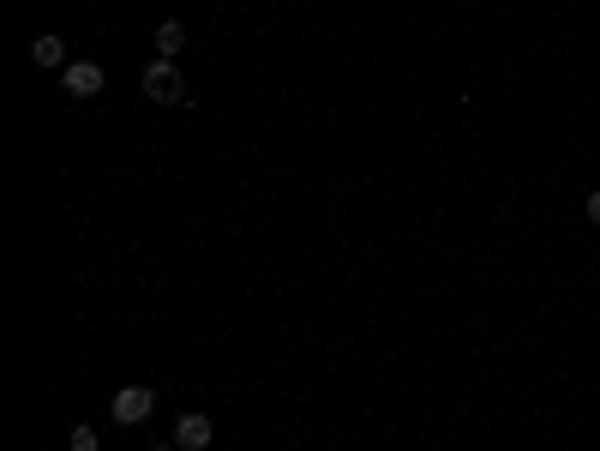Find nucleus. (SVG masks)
Segmentation results:
<instances>
[{"mask_svg":"<svg viewBox=\"0 0 600 451\" xmlns=\"http://www.w3.org/2000/svg\"><path fill=\"white\" fill-rule=\"evenodd\" d=\"M144 97L150 102H186L181 60H150V67H144Z\"/></svg>","mask_w":600,"mask_h":451,"instance_id":"1","label":"nucleus"},{"mask_svg":"<svg viewBox=\"0 0 600 451\" xmlns=\"http://www.w3.org/2000/svg\"><path fill=\"white\" fill-rule=\"evenodd\" d=\"M150 409H157V392H150V385H127V392H115L109 415H115L120 427H139V422H150Z\"/></svg>","mask_w":600,"mask_h":451,"instance_id":"2","label":"nucleus"},{"mask_svg":"<svg viewBox=\"0 0 600 451\" xmlns=\"http://www.w3.org/2000/svg\"><path fill=\"white\" fill-rule=\"evenodd\" d=\"M60 85H67V97L85 102V97H97V90H102V67H97V60H72L67 73H60Z\"/></svg>","mask_w":600,"mask_h":451,"instance_id":"3","label":"nucleus"},{"mask_svg":"<svg viewBox=\"0 0 600 451\" xmlns=\"http://www.w3.org/2000/svg\"><path fill=\"white\" fill-rule=\"evenodd\" d=\"M211 439H216V427H211V415H199V409L174 422V446H181V451H204Z\"/></svg>","mask_w":600,"mask_h":451,"instance_id":"4","label":"nucleus"},{"mask_svg":"<svg viewBox=\"0 0 600 451\" xmlns=\"http://www.w3.org/2000/svg\"><path fill=\"white\" fill-rule=\"evenodd\" d=\"M181 48H186V25L181 18H162L157 25V60H181Z\"/></svg>","mask_w":600,"mask_h":451,"instance_id":"5","label":"nucleus"},{"mask_svg":"<svg viewBox=\"0 0 600 451\" xmlns=\"http://www.w3.org/2000/svg\"><path fill=\"white\" fill-rule=\"evenodd\" d=\"M30 60H36V67H60V73L72 67V60H67V43H60V37H36V43H30Z\"/></svg>","mask_w":600,"mask_h":451,"instance_id":"6","label":"nucleus"},{"mask_svg":"<svg viewBox=\"0 0 600 451\" xmlns=\"http://www.w3.org/2000/svg\"><path fill=\"white\" fill-rule=\"evenodd\" d=\"M67 446H72V451H102V439H97V427H85V422H78Z\"/></svg>","mask_w":600,"mask_h":451,"instance_id":"7","label":"nucleus"},{"mask_svg":"<svg viewBox=\"0 0 600 451\" xmlns=\"http://www.w3.org/2000/svg\"><path fill=\"white\" fill-rule=\"evenodd\" d=\"M588 223H595V229H600V187L588 193Z\"/></svg>","mask_w":600,"mask_h":451,"instance_id":"8","label":"nucleus"},{"mask_svg":"<svg viewBox=\"0 0 600 451\" xmlns=\"http://www.w3.org/2000/svg\"><path fill=\"white\" fill-rule=\"evenodd\" d=\"M150 451H181V446H150Z\"/></svg>","mask_w":600,"mask_h":451,"instance_id":"9","label":"nucleus"}]
</instances>
